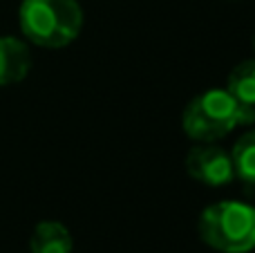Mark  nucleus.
I'll list each match as a JSON object with an SVG mask.
<instances>
[{"mask_svg": "<svg viewBox=\"0 0 255 253\" xmlns=\"http://www.w3.org/2000/svg\"><path fill=\"white\" fill-rule=\"evenodd\" d=\"M83 20L76 0H22L18 11L22 36L45 49L72 45L83 31Z\"/></svg>", "mask_w": 255, "mask_h": 253, "instance_id": "f03ea898", "label": "nucleus"}, {"mask_svg": "<svg viewBox=\"0 0 255 253\" xmlns=\"http://www.w3.org/2000/svg\"><path fill=\"white\" fill-rule=\"evenodd\" d=\"M202 242L220 253H249L255 249V206L224 200L206 206L199 215Z\"/></svg>", "mask_w": 255, "mask_h": 253, "instance_id": "7ed1b4c3", "label": "nucleus"}, {"mask_svg": "<svg viewBox=\"0 0 255 253\" xmlns=\"http://www.w3.org/2000/svg\"><path fill=\"white\" fill-rule=\"evenodd\" d=\"M231 159H233L235 179L255 184V128L247 130L235 141L233 150H231Z\"/></svg>", "mask_w": 255, "mask_h": 253, "instance_id": "6e6552de", "label": "nucleus"}, {"mask_svg": "<svg viewBox=\"0 0 255 253\" xmlns=\"http://www.w3.org/2000/svg\"><path fill=\"white\" fill-rule=\"evenodd\" d=\"M226 92L242 106L255 108V58L242 61L231 70Z\"/></svg>", "mask_w": 255, "mask_h": 253, "instance_id": "0eeeda50", "label": "nucleus"}, {"mask_svg": "<svg viewBox=\"0 0 255 253\" xmlns=\"http://www.w3.org/2000/svg\"><path fill=\"white\" fill-rule=\"evenodd\" d=\"M186 173L197 184L222 188L235 179L231 152L215 143H197L186 155Z\"/></svg>", "mask_w": 255, "mask_h": 253, "instance_id": "20e7f679", "label": "nucleus"}, {"mask_svg": "<svg viewBox=\"0 0 255 253\" xmlns=\"http://www.w3.org/2000/svg\"><path fill=\"white\" fill-rule=\"evenodd\" d=\"M255 124V108L238 103L224 88L199 92L181 115L184 134L197 143H215L240 126Z\"/></svg>", "mask_w": 255, "mask_h": 253, "instance_id": "f257e3e1", "label": "nucleus"}, {"mask_svg": "<svg viewBox=\"0 0 255 253\" xmlns=\"http://www.w3.org/2000/svg\"><path fill=\"white\" fill-rule=\"evenodd\" d=\"M31 70V52L25 40L0 36V88L20 83Z\"/></svg>", "mask_w": 255, "mask_h": 253, "instance_id": "39448f33", "label": "nucleus"}, {"mask_svg": "<svg viewBox=\"0 0 255 253\" xmlns=\"http://www.w3.org/2000/svg\"><path fill=\"white\" fill-rule=\"evenodd\" d=\"M253 49H255V38H253Z\"/></svg>", "mask_w": 255, "mask_h": 253, "instance_id": "1a4fd4ad", "label": "nucleus"}, {"mask_svg": "<svg viewBox=\"0 0 255 253\" xmlns=\"http://www.w3.org/2000/svg\"><path fill=\"white\" fill-rule=\"evenodd\" d=\"M31 253H72L74 240H72L70 229L56 220H45L38 222L29 238Z\"/></svg>", "mask_w": 255, "mask_h": 253, "instance_id": "423d86ee", "label": "nucleus"}]
</instances>
